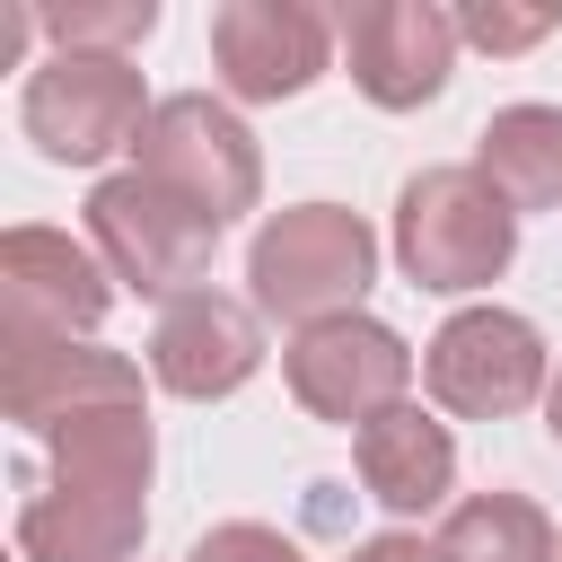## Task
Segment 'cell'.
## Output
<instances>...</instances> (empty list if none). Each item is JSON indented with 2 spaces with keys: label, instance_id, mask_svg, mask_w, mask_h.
<instances>
[{
  "label": "cell",
  "instance_id": "21",
  "mask_svg": "<svg viewBox=\"0 0 562 562\" xmlns=\"http://www.w3.org/2000/svg\"><path fill=\"white\" fill-rule=\"evenodd\" d=\"M544 430H553V439H562V378H553V386H544Z\"/></svg>",
  "mask_w": 562,
  "mask_h": 562
},
{
  "label": "cell",
  "instance_id": "11",
  "mask_svg": "<svg viewBox=\"0 0 562 562\" xmlns=\"http://www.w3.org/2000/svg\"><path fill=\"white\" fill-rule=\"evenodd\" d=\"M342 53H351V88L386 114L404 105H430L448 88V61H457V18L430 9V0H351L334 18Z\"/></svg>",
  "mask_w": 562,
  "mask_h": 562
},
{
  "label": "cell",
  "instance_id": "2",
  "mask_svg": "<svg viewBox=\"0 0 562 562\" xmlns=\"http://www.w3.org/2000/svg\"><path fill=\"white\" fill-rule=\"evenodd\" d=\"M246 281H255V307L281 316V325H334V316H360V290L378 281V237L360 211L342 202H299V211H272L246 246Z\"/></svg>",
  "mask_w": 562,
  "mask_h": 562
},
{
  "label": "cell",
  "instance_id": "4",
  "mask_svg": "<svg viewBox=\"0 0 562 562\" xmlns=\"http://www.w3.org/2000/svg\"><path fill=\"white\" fill-rule=\"evenodd\" d=\"M88 237H97V255H105L114 281H132L140 299H167V307H176V299L202 290V272H211L220 220L193 211L176 184L123 167V176H105V184L88 193Z\"/></svg>",
  "mask_w": 562,
  "mask_h": 562
},
{
  "label": "cell",
  "instance_id": "5",
  "mask_svg": "<svg viewBox=\"0 0 562 562\" xmlns=\"http://www.w3.org/2000/svg\"><path fill=\"white\" fill-rule=\"evenodd\" d=\"M149 114L158 105L123 53H53L18 97V123L53 167H97L114 149H140Z\"/></svg>",
  "mask_w": 562,
  "mask_h": 562
},
{
  "label": "cell",
  "instance_id": "20",
  "mask_svg": "<svg viewBox=\"0 0 562 562\" xmlns=\"http://www.w3.org/2000/svg\"><path fill=\"white\" fill-rule=\"evenodd\" d=\"M351 562H439L422 536H369V544H351Z\"/></svg>",
  "mask_w": 562,
  "mask_h": 562
},
{
  "label": "cell",
  "instance_id": "10",
  "mask_svg": "<svg viewBox=\"0 0 562 562\" xmlns=\"http://www.w3.org/2000/svg\"><path fill=\"white\" fill-rule=\"evenodd\" d=\"M211 61L220 88L246 105H281L325 79L334 61V18L307 0H220L211 9Z\"/></svg>",
  "mask_w": 562,
  "mask_h": 562
},
{
  "label": "cell",
  "instance_id": "13",
  "mask_svg": "<svg viewBox=\"0 0 562 562\" xmlns=\"http://www.w3.org/2000/svg\"><path fill=\"white\" fill-rule=\"evenodd\" d=\"M88 404H149L140 369L123 351H97V342H18L9 334V351H0V413L18 430L53 439Z\"/></svg>",
  "mask_w": 562,
  "mask_h": 562
},
{
  "label": "cell",
  "instance_id": "18",
  "mask_svg": "<svg viewBox=\"0 0 562 562\" xmlns=\"http://www.w3.org/2000/svg\"><path fill=\"white\" fill-rule=\"evenodd\" d=\"M184 562H307L281 527H263V518H228V527H211Z\"/></svg>",
  "mask_w": 562,
  "mask_h": 562
},
{
  "label": "cell",
  "instance_id": "17",
  "mask_svg": "<svg viewBox=\"0 0 562 562\" xmlns=\"http://www.w3.org/2000/svg\"><path fill=\"white\" fill-rule=\"evenodd\" d=\"M158 26V0H70V9H44V35L53 53H123Z\"/></svg>",
  "mask_w": 562,
  "mask_h": 562
},
{
  "label": "cell",
  "instance_id": "3",
  "mask_svg": "<svg viewBox=\"0 0 562 562\" xmlns=\"http://www.w3.org/2000/svg\"><path fill=\"white\" fill-rule=\"evenodd\" d=\"M518 255V211L474 176V167H422L395 193V263L413 290H483Z\"/></svg>",
  "mask_w": 562,
  "mask_h": 562
},
{
  "label": "cell",
  "instance_id": "9",
  "mask_svg": "<svg viewBox=\"0 0 562 562\" xmlns=\"http://www.w3.org/2000/svg\"><path fill=\"white\" fill-rule=\"evenodd\" d=\"M114 307V272L105 255H88L61 228H9L0 237V325L18 342H70L97 334Z\"/></svg>",
  "mask_w": 562,
  "mask_h": 562
},
{
  "label": "cell",
  "instance_id": "15",
  "mask_svg": "<svg viewBox=\"0 0 562 562\" xmlns=\"http://www.w3.org/2000/svg\"><path fill=\"white\" fill-rule=\"evenodd\" d=\"M474 176L509 211H562V105H501L474 132Z\"/></svg>",
  "mask_w": 562,
  "mask_h": 562
},
{
  "label": "cell",
  "instance_id": "8",
  "mask_svg": "<svg viewBox=\"0 0 562 562\" xmlns=\"http://www.w3.org/2000/svg\"><path fill=\"white\" fill-rule=\"evenodd\" d=\"M281 378H290V395H299L316 422L369 430L378 413L404 404V386H413V351H404V334L378 325V316H334V325L290 334Z\"/></svg>",
  "mask_w": 562,
  "mask_h": 562
},
{
  "label": "cell",
  "instance_id": "12",
  "mask_svg": "<svg viewBox=\"0 0 562 562\" xmlns=\"http://www.w3.org/2000/svg\"><path fill=\"white\" fill-rule=\"evenodd\" d=\"M255 369H263V325H255L246 299H228V290L202 281V290H184L176 307H158V325H149V378H158L167 395L220 404V395H237Z\"/></svg>",
  "mask_w": 562,
  "mask_h": 562
},
{
  "label": "cell",
  "instance_id": "6",
  "mask_svg": "<svg viewBox=\"0 0 562 562\" xmlns=\"http://www.w3.org/2000/svg\"><path fill=\"white\" fill-rule=\"evenodd\" d=\"M422 386L457 422H509L553 386L544 378V334L518 307H457L422 342Z\"/></svg>",
  "mask_w": 562,
  "mask_h": 562
},
{
  "label": "cell",
  "instance_id": "7",
  "mask_svg": "<svg viewBox=\"0 0 562 562\" xmlns=\"http://www.w3.org/2000/svg\"><path fill=\"white\" fill-rule=\"evenodd\" d=\"M140 176L176 184V193H184L193 211H211L220 228H228L237 211H255V193H263L255 132H246L220 97H202V88L158 97V114H149V132H140Z\"/></svg>",
  "mask_w": 562,
  "mask_h": 562
},
{
  "label": "cell",
  "instance_id": "16",
  "mask_svg": "<svg viewBox=\"0 0 562 562\" xmlns=\"http://www.w3.org/2000/svg\"><path fill=\"white\" fill-rule=\"evenodd\" d=\"M439 562H553V518L527 492H474L430 536Z\"/></svg>",
  "mask_w": 562,
  "mask_h": 562
},
{
  "label": "cell",
  "instance_id": "14",
  "mask_svg": "<svg viewBox=\"0 0 562 562\" xmlns=\"http://www.w3.org/2000/svg\"><path fill=\"white\" fill-rule=\"evenodd\" d=\"M351 465H360V492H369L378 509L422 518V509H439L448 483H457V439H448V422H430L422 404H395V413H378V422L351 439Z\"/></svg>",
  "mask_w": 562,
  "mask_h": 562
},
{
  "label": "cell",
  "instance_id": "19",
  "mask_svg": "<svg viewBox=\"0 0 562 562\" xmlns=\"http://www.w3.org/2000/svg\"><path fill=\"white\" fill-rule=\"evenodd\" d=\"M457 35H474L483 53H518V44L553 35V9H501V0H474V9H457Z\"/></svg>",
  "mask_w": 562,
  "mask_h": 562
},
{
  "label": "cell",
  "instance_id": "1",
  "mask_svg": "<svg viewBox=\"0 0 562 562\" xmlns=\"http://www.w3.org/2000/svg\"><path fill=\"white\" fill-rule=\"evenodd\" d=\"M53 483L18 501L26 562H132L149 536V404H88L53 439Z\"/></svg>",
  "mask_w": 562,
  "mask_h": 562
}]
</instances>
